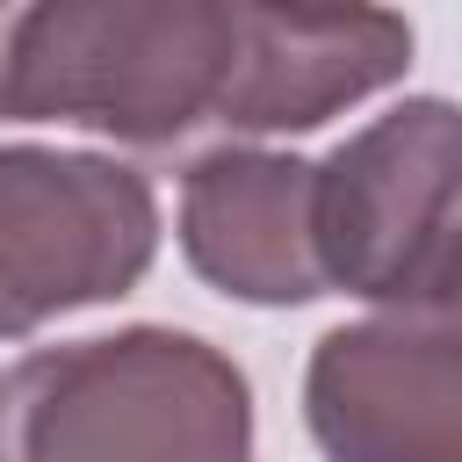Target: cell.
Segmentation results:
<instances>
[{
	"label": "cell",
	"mask_w": 462,
	"mask_h": 462,
	"mask_svg": "<svg viewBox=\"0 0 462 462\" xmlns=\"http://www.w3.org/2000/svg\"><path fill=\"white\" fill-rule=\"evenodd\" d=\"M253 390L195 332L130 325L0 368V462H245Z\"/></svg>",
	"instance_id": "obj_1"
},
{
	"label": "cell",
	"mask_w": 462,
	"mask_h": 462,
	"mask_svg": "<svg viewBox=\"0 0 462 462\" xmlns=\"http://www.w3.org/2000/svg\"><path fill=\"white\" fill-rule=\"evenodd\" d=\"M231 7L217 0H43L0 7V123H87L173 152L217 123Z\"/></svg>",
	"instance_id": "obj_2"
},
{
	"label": "cell",
	"mask_w": 462,
	"mask_h": 462,
	"mask_svg": "<svg viewBox=\"0 0 462 462\" xmlns=\"http://www.w3.org/2000/svg\"><path fill=\"white\" fill-rule=\"evenodd\" d=\"M310 238L325 296L383 310H455V108L404 101L310 159Z\"/></svg>",
	"instance_id": "obj_3"
},
{
	"label": "cell",
	"mask_w": 462,
	"mask_h": 462,
	"mask_svg": "<svg viewBox=\"0 0 462 462\" xmlns=\"http://www.w3.org/2000/svg\"><path fill=\"white\" fill-rule=\"evenodd\" d=\"M159 253L152 180L101 152L0 144V339L144 282Z\"/></svg>",
	"instance_id": "obj_4"
},
{
	"label": "cell",
	"mask_w": 462,
	"mask_h": 462,
	"mask_svg": "<svg viewBox=\"0 0 462 462\" xmlns=\"http://www.w3.org/2000/svg\"><path fill=\"white\" fill-rule=\"evenodd\" d=\"M303 419L325 462H462L455 310H383L318 339Z\"/></svg>",
	"instance_id": "obj_5"
},
{
	"label": "cell",
	"mask_w": 462,
	"mask_h": 462,
	"mask_svg": "<svg viewBox=\"0 0 462 462\" xmlns=\"http://www.w3.org/2000/svg\"><path fill=\"white\" fill-rule=\"evenodd\" d=\"M411 22L390 7H231L217 130H318L325 116L404 79Z\"/></svg>",
	"instance_id": "obj_6"
},
{
	"label": "cell",
	"mask_w": 462,
	"mask_h": 462,
	"mask_svg": "<svg viewBox=\"0 0 462 462\" xmlns=\"http://www.w3.org/2000/svg\"><path fill=\"white\" fill-rule=\"evenodd\" d=\"M180 253L238 303L325 296L310 238V159L289 152H202L180 180Z\"/></svg>",
	"instance_id": "obj_7"
}]
</instances>
